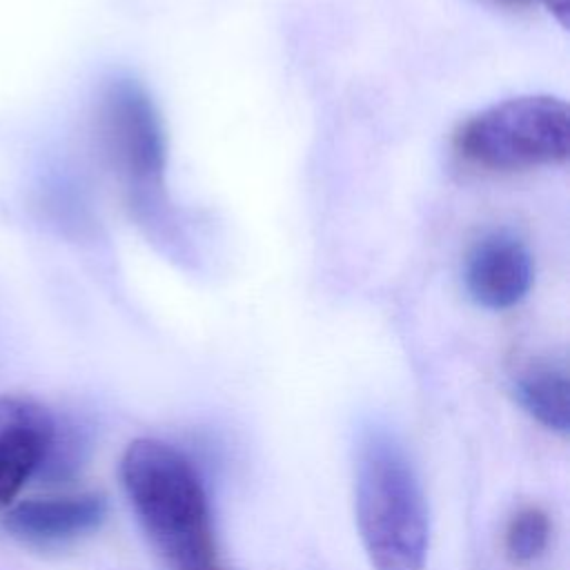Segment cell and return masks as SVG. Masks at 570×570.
Returning a JSON list of instances; mask_svg holds the SVG:
<instances>
[{"label":"cell","instance_id":"obj_9","mask_svg":"<svg viewBox=\"0 0 570 570\" xmlns=\"http://www.w3.org/2000/svg\"><path fill=\"white\" fill-rule=\"evenodd\" d=\"M550 541V521L539 508L519 510L505 530V550L512 561L530 563L543 554Z\"/></svg>","mask_w":570,"mask_h":570},{"label":"cell","instance_id":"obj_10","mask_svg":"<svg viewBox=\"0 0 570 570\" xmlns=\"http://www.w3.org/2000/svg\"><path fill=\"white\" fill-rule=\"evenodd\" d=\"M541 2L557 18V22L566 29L568 27V16H570V0H541Z\"/></svg>","mask_w":570,"mask_h":570},{"label":"cell","instance_id":"obj_6","mask_svg":"<svg viewBox=\"0 0 570 570\" xmlns=\"http://www.w3.org/2000/svg\"><path fill=\"white\" fill-rule=\"evenodd\" d=\"M56 416L40 401L0 394V510L40 472L53 436Z\"/></svg>","mask_w":570,"mask_h":570},{"label":"cell","instance_id":"obj_2","mask_svg":"<svg viewBox=\"0 0 570 570\" xmlns=\"http://www.w3.org/2000/svg\"><path fill=\"white\" fill-rule=\"evenodd\" d=\"M361 543L374 570H423L430 525L416 470L385 430L363 434L354 468Z\"/></svg>","mask_w":570,"mask_h":570},{"label":"cell","instance_id":"obj_11","mask_svg":"<svg viewBox=\"0 0 570 570\" xmlns=\"http://www.w3.org/2000/svg\"><path fill=\"white\" fill-rule=\"evenodd\" d=\"M497 4H503V7H510V9H523V7H530L532 0H492Z\"/></svg>","mask_w":570,"mask_h":570},{"label":"cell","instance_id":"obj_1","mask_svg":"<svg viewBox=\"0 0 570 570\" xmlns=\"http://www.w3.org/2000/svg\"><path fill=\"white\" fill-rule=\"evenodd\" d=\"M120 481L147 539L174 570H216L207 494L180 450L151 436L131 441Z\"/></svg>","mask_w":570,"mask_h":570},{"label":"cell","instance_id":"obj_3","mask_svg":"<svg viewBox=\"0 0 570 570\" xmlns=\"http://www.w3.org/2000/svg\"><path fill=\"white\" fill-rule=\"evenodd\" d=\"M452 147L485 171L561 165L570 154V111L554 96H514L465 118Z\"/></svg>","mask_w":570,"mask_h":570},{"label":"cell","instance_id":"obj_5","mask_svg":"<svg viewBox=\"0 0 570 570\" xmlns=\"http://www.w3.org/2000/svg\"><path fill=\"white\" fill-rule=\"evenodd\" d=\"M534 261L525 243L497 229L481 236L468 252L463 283L468 296L485 309H508L532 287Z\"/></svg>","mask_w":570,"mask_h":570},{"label":"cell","instance_id":"obj_4","mask_svg":"<svg viewBox=\"0 0 570 570\" xmlns=\"http://www.w3.org/2000/svg\"><path fill=\"white\" fill-rule=\"evenodd\" d=\"M98 134L131 207L149 220L163 207L165 134L147 89L131 76L111 78L98 100Z\"/></svg>","mask_w":570,"mask_h":570},{"label":"cell","instance_id":"obj_8","mask_svg":"<svg viewBox=\"0 0 570 570\" xmlns=\"http://www.w3.org/2000/svg\"><path fill=\"white\" fill-rule=\"evenodd\" d=\"M514 394L521 407L543 428L568 434L570 428V383L561 361L537 358L514 376Z\"/></svg>","mask_w":570,"mask_h":570},{"label":"cell","instance_id":"obj_7","mask_svg":"<svg viewBox=\"0 0 570 570\" xmlns=\"http://www.w3.org/2000/svg\"><path fill=\"white\" fill-rule=\"evenodd\" d=\"M107 519L102 494L82 492L51 499H29L13 505L2 525L20 541L49 546L91 534Z\"/></svg>","mask_w":570,"mask_h":570}]
</instances>
